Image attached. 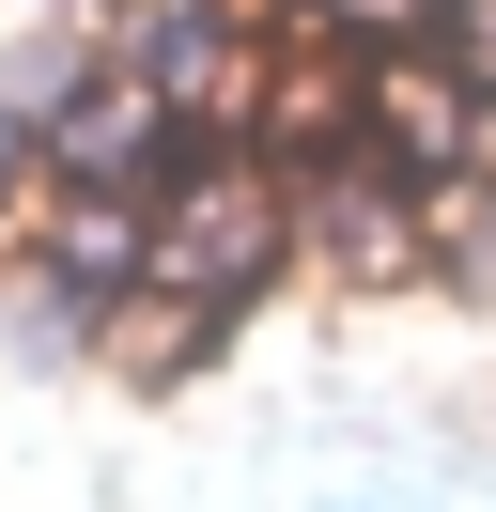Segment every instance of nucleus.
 <instances>
[{"label": "nucleus", "mask_w": 496, "mask_h": 512, "mask_svg": "<svg viewBox=\"0 0 496 512\" xmlns=\"http://www.w3.org/2000/svg\"><path fill=\"white\" fill-rule=\"evenodd\" d=\"M155 311V202H109V187H47V218L16 233V280H0V342L16 357H93Z\"/></svg>", "instance_id": "f257e3e1"}, {"label": "nucleus", "mask_w": 496, "mask_h": 512, "mask_svg": "<svg viewBox=\"0 0 496 512\" xmlns=\"http://www.w3.org/2000/svg\"><path fill=\"white\" fill-rule=\"evenodd\" d=\"M310 264V233H295V171L264 156V140H217L202 171H186L171 202H155V295L171 311H217V326H248L279 280Z\"/></svg>", "instance_id": "f03ea898"}, {"label": "nucleus", "mask_w": 496, "mask_h": 512, "mask_svg": "<svg viewBox=\"0 0 496 512\" xmlns=\"http://www.w3.org/2000/svg\"><path fill=\"white\" fill-rule=\"evenodd\" d=\"M124 78L171 109H202V125H248V0H140V16H109Z\"/></svg>", "instance_id": "7ed1b4c3"}, {"label": "nucleus", "mask_w": 496, "mask_h": 512, "mask_svg": "<svg viewBox=\"0 0 496 512\" xmlns=\"http://www.w3.org/2000/svg\"><path fill=\"white\" fill-rule=\"evenodd\" d=\"M434 280H450L465 311H496V171H481V187H450V202H434Z\"/></svg>", "instance_id": "20e7f679"}, {"label": "nucleus", "mask_w": 496, "mask_h": 512, "mask_svg": "<svg viewBox=\"0 0 496 512\" xmlns=\"http://www.w3.org/2000/svg\"><path fill=\"white\" fill-rule=\"evenodd\" d=\"M279 16H295V32H341V47H419L450 0H279Z\"/></svg>", "instance_id": "39448f33"}, {"label": "nucleus", "mask_w": 496, "mask_h": 512, "mask_svg": "<svg viewBox=\"0 0 496 512\" xmlns=\"http://www.w3.org/2000/svg\"><path fill=\"white\" fill-rule=\"evenodd\" d=\"M434 47H450V63H465V94L496 109V0H450V16H434Z\"/></svg>", "instance_id": "423d86ee"}, {"label": "nucleus", "mask_w": 496, "mask_h": 512, "mask_svg": "<svg viewBox=\"0 0 496 512\" xmlns=\"http://www.w3.org/2000/svg\"><path fill=\"white\" fill-rule=\"evenodd\" d=\"M31 187H47V125H31V109H16V94H0V218H16V202H31Z\"/></svg>", "instance_id": "0eeeda50"}]
</instances>
